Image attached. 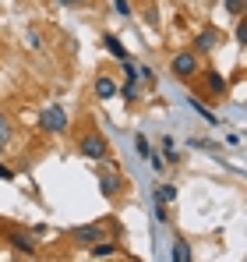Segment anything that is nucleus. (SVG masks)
<instances>
[{"mask_svg": "<svg viewBox=\"0 0 247 262\" xmlns=\"http://www.w3.org/2000/svg\"><path fill=\"white\" fill-rule=\"evenodd\" d=\"M39 131L42 135H64L67 131V110L64 106H42V114H39Z\"/></svg>", "mask_w": 247, "mask_h": 262, "instance_id": "1", "label": "nucleus"}, {"mask_svg": "<svg viewBox=\"0 0 247 262\" xmlns=\"http://www.w3.org/2000/svg\"><path fill=\"white\" fill-rule=\"evenodd\" d=\"M169 68H173V75H177L180 82H191V78H198V71H202V64H198V53H194V50H180V53L169 60Z\"/></svg>", "mask_w": 247, "mask_h": 262, "instance_id": "2", "label": "nucleus"}, {"mask_svg": "<svg viewBox=\"0 0 247 262\" xmlns=\"http://www.w3.org/2000/svg\"><path fill=\"white\" fill-rule=\"evenodd\" d=\"M82 156H88V160H103V156H110V145H106V138H103L99 131L82 135Z\"/></svg>", "mask_w": 247, "mask_h": 262, "instance_id": "3", "label": "nucleus"}, {"mask_svg": "<svg viewBox=\"0 0 247 262\" xmlns=\"http://www.w3.org/2000/svg\"><path fill=\"white\" fill-rule=\"evenodd\" d=\"M124 181L117 174H103L99 177V195H106V199H113V195H120Z\"/></svg>", "mask_w": 247, "mask_h": 262, "instance_id": "4", "label": "nucleus"}, {"mask_svg": "<svg viewBox=\"0 0 247 262\" xmlns=\"http://www.w3.org/2000/svg\"><path fill=\"white\" fill-rule=\"evenodd\" d=\"M212 46H219V32H215V29L198 32V39H194V53H212Z\"/></svg>", "mask_w": 247, "mask_h": 262, "instance_id": "5", "label": "nucleus"}, {"mask_svg": "<svg viewBox=\"0 0 247 262\" xmlns=\"http://www.w3.org/2000/svg\"><path fill=\"white\" fill-rule=\"evenodd\" d=\"M7 241H11V248H14L18 255H32V252H36V245H32V237H29V234H18V230H14Z\"/></svg>", "mask_w": 247, "mask_h": 262, "instance_id": "6", "label": "nucleus"}, {"mask_svg": "<svg viewBox=\"0 0 247 262\" xmlns=\"http://www.w3.org/2000/svg\"><path fill=\"white\" fill-rule=\"evenodd\" d=\"M88 255H92V259H113V255H117V245H113V241H103V237H99V241H92Z\"/></svg>", "mask_w": 247, "mask_h": 262, "instance_id": "7", "label": "nucleus"}, {"mask_svg": "<svg viewBox=\"0 0 247 262\" xmlns=\"http://www.w3.org/2000/svg\"><path fill=\"white\" fill-rule=\"evenodd\" d=\"M75 237H78L82 245H92V241H99V237H103V227H99V223H88V227H78V230H75Z\"/></svg>", "mask_w": 247, "mask_h": 262, "instance_id": "8", "label": "nucleus"}, {"mask_svg": "<svg viewBox=\"0 0 247 262\" xmlns=\"http://www.w3.org/2000/svg\"><path fill=\"white\" fill-rule=\"evenodd\" d=\"M95 96H99V99H113V96H117V82H113L110 75L95 78Z\"/></svg>", "mask_w": 247, "mask_h": 262, "instance_id": "9", "label": "nucleus"}, {"mask_svg": "<svg viewBox=\"0 0 247 262\" xmlns=\"http://www.w3.org/2000/svg\"><path fill=\"white\" fill-rule=\"evenodd\" d=\"M103 46H106L117 60H127V50H124V43L117 39V36H110V32H106V36H103Z\"/></svg>", "mask_w": 247, "mask_h": 262, "instance_id": "10", "label": "nucleus"}, {"mask_svg": "<svg viewBox=\"0 0 247 262\" xmlns=\"http://www.w3.org/2000/svg\"><path fill=\"white\" fill-rule=\"evenodd\" d=\"M205 82H208V89H212L215 96H223V92H226V78H223L219 71H205Z\"/></svg>", "mask_w": 247, "mask_h": 262, "instance_id": "11", "label": "nucleus"}, {"mask_svg": "<svg viewBox=\"0 0 247 262\" xmlns=\"http://www.w3.org/2000/svg\"><path fill=\"white\" fill-rule=\"evenodd\" d=\"M173 259H177V262H191V245H187L184 237L173 241Z\"/></svg>", "mask_w": 247, "mask_h": 262, "instance_id": "12", "label": "nucleus"}, {"mask_svg": "<svg viewBox=\"0 0 247 262\" xmlns=\"http://www.w3.org/2000/svg\"><path fill=\"white\" fill-rule=\"evenodd\" d=\"M173 199H177V188H173V184H159V188H156V202L169 206Z\"/></svg>", "mask_w": 247, "mask_h": 262, "instance_id": "13", "label": "nucleus"}, {"mask_svg": "<svg viewBox=\"0 0 247 262\" xmlns=\"http://www.w3.org/2000/svg\"><path fill=\"white\" fill-rule=\"evenodd\" d=\"M187 106H191L194 114H202V117H205L208 124H215V114H208V110H205V106H202V103H198V99H194V96H187Z\"/></svg>", "mask_w": 247, "mask_h": 262, "instance_id": "14", "label": "nucleus"}, {"mask_svg": "<svg viewBox=\"0 0 247 262\" xmlns=\"http://www.w3.org/2000/svg\"><path fill=\"white\" fill-rule=\"evenodd\" d=\"M124 99H127V103H134V99H138V78H131V82L124 85Z\"/></svg>", "mask_w": 247, "mask_h": 262, "instance_id": "15", "label": "nucleus"}, {"mask_svg": "<svg viewBox=\"0 0 247 262\" xmlns=\"http://www.w3.org/2000/svg\"><path fill=\"white\" fill-rule=\"evenodd\" d=\"M134 152H138V156H149V152H152V149H149V138H145V135H138V138H134Z\"/></svg>", "mask_w": 247, "mask_h": 262, "instance_id": "16", "label": "nucleus"}, {"mask_svg": "<svg viewBox=\"0 0 247 262\" xmlns=\"http://www.w3.org/2000/svg\"><path fill=\"white\" fill-rule=\"evenodd\" d=\"M7 138H11V124H7V117L0 114V145H4Z\"/></svg>", "mask_w": 247, "mask_h": 262, "instance_id": "17", "label": "nucleus"}, {"mask_svg": "<svg viewBox=\"0 0 247 262\" xmlns=\"http://www.w3.org/2000/svg\"><path fill=\"white\" fill-rule=\"evenodd\" d=\"M244 4H247V0H226V11H230V14H240Z\"/></svg>", "mask_w": 247, "mask_h": 262, "instance_id": "18", "label": "nucleus"}, {"mask_svg": "<svg viewBox=\"0 0 247 262\" xmlns=\"http://www.w3.org/2000/svg\"><path fill=\"white\" fill-rule=\"evenodd\" d=\"M237 43H240V46L247 43V21H240V25H237Z\"/></svg>", "mask_w": 247, "mask_h": 262, "instance_id": "19", "label": "nucleus"}, {"mask_svg": "<svg viewBox=\"0 0 247 262\" xmlns=\"http://www.w3.org/2000/svg\"><path fill=\"white\" fill-rule=\"evenodd\" d=\"M163 152L173 160V138H169V135H163Z\"/></svg>", "mask_w": 247, "mask_h": 262, "instance_id": "20", "label": "nucleus"}, {"mask_svg": "<svg viewBox=\"0 0 247 262\" xmlns=\"http://www.w3.org/2000/svg\"><path fill=\"white\" fill-rule=\"evenodd\" d=\"M124 75H127V78H138V68H134L131 60H124Z\"/></svg>", "mask_w": 247, "mask_h": 262, "instance_id": "21", "label": "nucleus"}, {"mask_svg": "<svg viewBox=\"0 0 247 262\" xmlns=\"http://www.w3.org/2000/svg\"><path fill=\"white\" fill-rule=\"evenodd\" d=\"M113 7H117L120 14H131V4H127V0H113Z\"/></svg>", "mask_w": 247, "mask_h": 262, "instance_id": "22", "label": "nucleus"}, {"mask_svg": "<svg viewBox=\"0 0 247 262\" xmlns=\"http://www.w3.org/2000/svg\"><path fill=\"white\" fill-rule=\"evenodd\" d=\"M25 39H29V46H36V50H39V46H42V39H39V36H36V32H25Z\"/></svg>", "mask_w": 247, "mask_h": 262, "instance_id": "23", "label": "nucleus"}, {"mask_svg": "<svg viewBox=\"0 0 247 262\" xmlns=\"http://www.w3.org/2000/svg\"><path fill=\"white\" fill-rule=\"evenodd\" d=\"M145 160H149V163H152V170H163V160H159V156H152V152H149V156H145Z\"/></svg>", "mask_w": 247, "mask_h": 262, "instance_id": "24", "label": "nucleus"}, {"mask_svg": "<svg viewBox=\"0 0 247 262\" xmlns=\"http://www.w3.org/2000/svg\"><path fill=\"white\" fill-rule=\"evenodd\" d=\"M11 177H14V174H11V170H7V167L0 163V181H11Z\"/></svg>", "mask_w": 247, "mask_h": 262, "instance_id": "25", "label": "nucleus"}, {"mask_svg": "<svg viewBox=\"0 0 247 262\" xmlns=\"http://www.w3.org/2000/svg\"><path fill=\"white\" fill-rule=\"evenodd\" d=\"M60 4H67V7H78V4H88V0H60Z\"/></svg>", "mask_w": 247, "mask_h": 262, "instance_id": "26", "label": "nucleus"}]
</instances>
